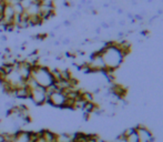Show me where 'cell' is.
<instances>
[{
  "label": "cell",
  "mask_w": 163,
  "mask_h": 142,
  "mask_svg": "<svg viewBox=\"0 0 163 142\" xmlns=\"http://www.w3.org/2000/svg\"><path fill=\"white\" fill-rule=\"evenodd\" d=\"M30 100L35 103L36 106H43L47 103V94H46V88L37 86L36 88L31 89Z\"/></svg>",
  "instance_id": "cell-1"
},
{
  "label": "cell",
  "mask_w": 163,
  "mask_h": 142,
  "mask_svg": "<svg viewBox=\"0 0 163 142\" xmlns=\"http://www.w3.org/2000/svg\"><path fill=\"white\" fill-rule=\"evenodd\" d=\"M65 100H67V97L61 91H57L52 93L51 96L47 97V103H49L50 106L54 108H60V109H63Z\"/></svg>",
  "instance_id": "cell-2"
},
{
  "label": "cell",
  "mask_w": 163,
  "mask_h": 142,
  "mask_svg": "<svg viewBox=\"0 0 163 142\" xmlns=\"http://www.w3.org/2000/svg\"><path fill=\"white\" fill-rule=\"evenodd\" d=\"M135 131L138 133L140 142H153V134L147 127L139 126L135 128Z\"/></svg>",
  "instance_id": "cell-3"
},
{
  "label": "cell",
  "mask_w": 163,
  "mask_h": 142,
  "mask_svg": "<svg viewBox=\"0 0 163 142\" xmlns=\"http://www.w3.org/2000/svg\"><path fill=\"white\" fill-rule=\"evenodd\" d=\"M14 142H31V140H30V131L19 130L18 132H16Z\"/></svg>",
  "instance_id": "cell-4"
},
{
  "label": "cell",
  "mask_w": 163,
  "mask_h": 142,
  "mask_svg": "<svg viewBox=\"0 0 163 142\" xmlns=\"http://www.w3.org/2000/svg\"><path fill=\"white\" fill-rule=\"evenodd\" d=\"M123 136H124V138H125L127 142H140L139 137H138V133L135 131V128H130V129H128V130L123 133Z\"/></svg>",
  "instance_id": "cell-5"
},
{
  "label": "cell",
  "mask_w": 163,
  "mask_h": 142,
  "mask_svg": "<svg viewBox=\"0 0 163 142\" xmlns=\"http://www.w3.org/2000/svg\"><path fill=\"white\" fill-rule=\"evenodd\" d=\"M39 5H36V4H32V5L30 6L29 8L27 9V10H25L28 15L31 17V16H38V13H39Z\"/></svg>",
  "instance_id": "cell-6"
},
{
  "label": "cell",
  "mask_w": 163,
  "mask_h": 142,
  "mask_svg": "<svg viewBox=\"0 0 163 142\" xmlns=\"http://www.w3.org/2000/svg\"><path fill=\"white\" fill-rule=\"evenodd\" d=\"M19 4H20V6L23 8V10H27L33 2H32V0H20Z\"/></svg>",
  "instance_id": "cell-7"
},
{
  "label": "cell",
  "mask_w": 163,
  "mask_h": 142,
  "mask_svg": "<svg viewBox=\"0 0 163 142\" xmlns=\"http://www.w3.org/2000/svg\"><path fill=\"white\" fill-rule=\"evenodd\" d=\"M12 7H14V10H15L16 15H21L22 12H23V8L20 6V4L18 2V4H15V5H11Z\"/></svg>",
  "instance_id": "cell-8"
},
{
  "label": "cell",
  "mask_w": 163,
  "mask_h": 142,
  "mask_svg": "<svg viewBox=\"0 0 163 142\" xmlns=\"http://www.w3.org/2000/svg\"><path fill=\"white\" fill-rule=\"evenodd\" d=\"M7 40H8V39H7V36H6V35H1V36H0V41L6 42Z\"/></svg>",
  "instance_id": "cell-9"
},
{
  "label": "cell",
  "mask_w": 163,
  "mask_h": 142,
  "mask_svg": "<svg viewBox=\"0 0 163 142\" xmlns=\"http://www.w3.org/2000/svg\"><path fill=\"white\" fill-rule=\"evenodd\" d=\"M61 42H62V45H69L70 40L68 39V38H65V39H62V41H61Z\"/></svg>",
  "instance_id": "cell-10"
},
{
  "label": "cell",
  "mask_w": 163,
  "mask_h": 142,
  "mask_svg": "<svg viewBox=\"0 0 163 142\" xmlns=\"http://www.w3.org/2000/svg\"><path fill=\"white\" fill-rule=\"evenodd\" d=\"M63 25H64V26H67V27H69V26L71 25V23H70V21H69V20H65V21L63 22Z\"/></svg>",
  "instance_id": "cell-11"
},
{
  "label": "cell",
  "mask_w": 163,
  "mask_h": 142,
  "mask_svg": "<svg viewBox=\"0 0 163 142\" xmlns=\"http://www.w3.org/2000/svg\"><path fill=\"white\" fill-rule=\"evenodd\" d=\"M50 37V38H54V37H56V33H54L53 31H52V32H50L49 35H48Z\"/></svg>",
  "instance_id": "cell-12"
},
{
  "label": "cell",
  "mask_w": 163,
  "mask_h": 142,
  "mask_svg": "<svg viewBox=\"0 0 163 142\" xmlns=\"http://www.w3.org/2000/svg\"><path fill=\"white\" fill-rule=\"evenodd\" d=\"M43 1H46V0H39L40 5H41V4H42V2H43Z\"/></svg>",
  "instance_id": "cell-13"
}]
</instances>
